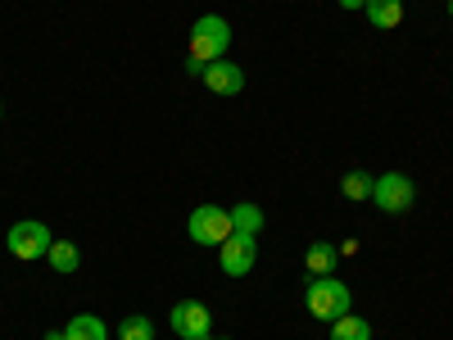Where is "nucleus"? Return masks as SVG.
Returning <instances> with one entry per match:
<instances>
[{"label":"nucleus","instance_id":"obj_1","mask_svg":"<svg viewBox=\"0 0 453 340\" xmlns=\"http://www.w3.org/2000/svg\"><path fill=\"white\" fill-rule=\"evenodd\" d=\"M304 309H309V318H318V322L331 327L335 318H345V313L354 309V295H349V286L340 282L335 273H326V277H313V282H309Z\"/></svg>","mask_w":453,"mask_h":340},{"label":"nucleus","instance_id":"obj_2","mask_svg":"<svg viewBox=\"0 0 453 340\" xmlns=\"http://www.w3.org/2000/svg\"><path fill=\"white\" fill-rule=\"evenodd\" d=\"M226 50H232V23H226L222 14L196 19V27H191V55H186V59L213 64V59H226Z\"/></svg>","mask_w":453,"mask_h":340},{"label":"nucleus","instance_id":"obj_3","mask_svg":"<svg viewBox=\"0 0 453 340\" xmlns=\"http://www.w3.org/2000/svg\"><path fill=\"white\" fill-rule=\"evenodd\" d=\"M5 245H10V254H14V259H27V263H32V259H46V254H50L55 236H50V227H46V222L23 218V222H14V227H10Z\"/></svg>","mask_w":453,"mask_h":340},{"label":"nucleus","instance_id":"obj_4","mask_svg":"<svg viewBox=\"0 0 453 340\" xmlns=\"http://www.w3.org/2000/svg\"><path fill=\"white\" fill-rule=\"evenodd\" d=\"M372 200H376V209H381V213L399 218V213H408L412 205H418V186H412L403 173H381V177H376V186H372Z\"/></svg>","mask_w":453,"mask_h":340},{"label":"nucleus","instance_id":"obj_5","mask_svg":"<svg viewBox=\"0 0 453 340\" xmlns=\"http://www.w3.org/2000/svg\"><path fill=\"white\" fill-rule=\"evenodd\" d=\"M186 232H191L196 245H222L226 236H232V209H222V205H200V209H191Z\"/></svg>","mask_w":453,"mask_h":340},{"label":"nucleus","instance_id":"obj_6","mask_svg":"<svg viewBox=\"0 0 453 340\" xmlns=\"http://www.w3.org/2000/svg\"><path fill=\"white\" fill-rule=\"evenodd\" d=\"M218 263L226 277H250L254 263H258V236H245V232H232L222 245H218Z\"/></svg>","mask_w":453,"mask_h":340},{"label":"nucleus","instance_id":"obj_7","mask_svg":"<svg viewBox=\"0 0 453 340\" xmlns=\"http://www.w3.org/2000/svg\"><path fill=\"white\" fill-rule=\"evenodd\" d=\"M168 327H173L181 340H200V336L213 331V313H209L204 299H177L173 313H168Z\"/></svg>","mask_w":453,"mask_h":340},{"label":"nucleus","instance_id":"obj_8","mask_svg":"<svg viewBox=\"0 0 453 340\" xmlns=\"http://www.w3.org/2000/svg\"><path fill=\"white\" fill-rule=\"evenodd\" d=\"M200 78H204V87H209L213 96H241V91H245V68L232 64V59H213Z\"/></svg>","mask_w":453,"mask_h":340},{"label":"nucleus","instance_id":"obj_9","mask_svg":"<svg viewBox=\"0 0 453 340\" xmlns=\"http://www.w3.org/2000/svg\"><path fill=\"white\" fill-rule=\"evenodd\" d=\"M363 14H367V23H372V27L390 32V27H399V23H403V0H367Z\"/></svg>","mask_w":453,"mask_h":340},{"label":"nucleus","instance_id":"obj_10","mask_svg":"<svg viewBox=\"0 0 453 340\" xmlns=\"http://www.w3.org/2000/svg\"><path fill=\"white\" fill-rule=\"evenodd\" d=\"M335 263H340V250H335L331 241H313L309 254H304L309 277H326V273H335Z\"/></svg>","mask_w":453,"mask_h":340},{"label":"nucleus","instance_id":"obj_11","mask_svg":"<svg viewBox=\"0 0 453 340\" xmlns=\"http://www.w3.org/2000/svg\"><path fill=\"white\" fill-rule=\"evenodd\" d=\"M64 340H109V327L96 313H78V318H68Z\"/></svg>","mask_w":453,"mask_h":340},{"label":"nucleus","instance_id":"obj_12","mask_svg":"<svg viewBox=\"0 0 453 340\" xmlns=\"http://www.w3.org/2000/svg\"><path fill=\"white\" fill-rule=\"evenodd\" d=\"M46 259H50V268H55V273H64V277L82 268V250H78V245H73V241H55Z\"/></svg>","mask_w":453,"mask_h":340},{"label":"nucleus","instance_id":"obj_13","mask_svg":"<svg viewBox=\"0 0 453 340\" xmlns=\"http://www.w3.org/2000/svg\"><path fill=\"white\" fill-rule=\"evenodd\" d=\"M232 232L258 236V232H263V209H258V205H250V200L232 205Z\"/></svg>","mask_w":453,"mask_h":340},{"label":"nucleus","instance_id":"obj_14","mask_svg":"<svg viewBox=\"0 0 453 340\" xmlns=\"http://www.w3.org/2000/svg\"><path fill=\"white\" fill-rule=\"evenodd\" d=\"M331 340H372V322L345 313V318H335V322H331Z\"/></svg>","mask_w":453,"mask_h":340},{"label":"nucleus","instance_id":"obj_15","mask_svg":"<svg viewBox=\"0 0 453 340\" xmlns=\"http://www.w3.org/2000/svg\"><path fill=\"white\" fill-rule=\"evenodd\" d=\"M119 340H155V318L145 313H132L119 322Z\"/></svg>","mask_w":453,"mask_h":340},{"label":"nucleus","instance_id":"obj_16","mask_svg":"<svg viewBox=\"0 0 453 340\" xmlns=\"http://www.w3.org/2000/svg\"><path fill=\"white\" fill-rule=\"evenodd\" d=\"M372 186H376V177H372V173H363V168H354V173H345L340 191H345L349 200H372Z\"/></svg>","mask_w":453,"mask_h":340},{"label":"nucleus","instance_id":"obj_17","mask_svg":"<svg viewBox=\"0 0 453 340\" xmlns=\"http://www.w3.org/2000/svg\"><path fill=\"white\" fill-rule=\"evenodd\" d=\"M367 0H340V10H363Z\"/></svg>","mask_w":453,"mask_h":340},{"label":"nucleus","instance_id":"obj_18","mask_svg":"<svg viewBox=\"0 0 453 340\" xmlns=\"http://www.w3.org/2000/svg\"><path fill=\"white\" fill-rule=\"evenodd\" d=\"M46 340H64V327L59 331H46Z\"/></svg>","mask_w":453,"mask_h":340},{"label":"nucleus","instance_id":"obj_19","mask_svg":"<svg viewBox=\"0 0 453 340\" xmlns=\"http://www.w3.org/2000/svg\"><path fill=\"white\" fill-rule=\"evenodd\" d=\"M200 340H218V336H200Z\"/></svg>","mask_w":453,"mask_h":340},{"label":"nucleus","instance_id":"obj_20","mask_svg":"<svg viewBox=\"0 0 453 340\" xmlns=\"http://www.w3.org/2000/svg\"><path fill=\"white\" fill-rule=\"evenodd\" d=\"M0 119H5V104H0Z\"/></svg>","mask_w":453,"mask_h":340},{"label":"nucleus","instance_id":"obj_21","mask_svg":"<svg viewBox=\"0 0 453 340\" xmlns=\"http://www.w3.org/2000/svg\"><path fill=\"white\" fill-rule=\"evenodd\" d=\"M449 14H453V0H449Z\"/></svg>","mask_w":453,"mask_h":340}]
</instances>
